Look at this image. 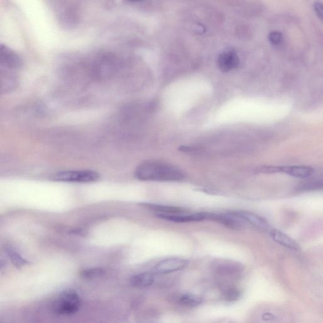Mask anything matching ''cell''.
Instances as JSON below:
<instances>
[{
  "mask_svg": "<svg viewBox=\"0 0 323 323\" xmlns=\"http://www.w3.org/2000/svg\"><path fill=\"white\" fill-rule=\"evenodd\" d=\"M314 10L316 11L317 16H319V17L322 19V7L321 4L319 3H316V4H314Z\"/></svg>",
  "mask_w": 323,
  "mask_h": 323,
  "instance_id": "obj_19",
  "label": "cell"
},
{
  "mask_svg": "<svg viewBox=\"0 0 323 323\" xmlns=\"http://www.w3.org/2000/svg\"><path fill=\"white\" fill-rule=\"evenodd\" d=\"M104 274V270L100 268L87 269L81 273L82 276L87 278V279L100 277Z\"/></svg>",
  "mask_w": 323,
  "mask_h": 323,
  "instance_id": "obj_15",
  "label": "cell"
},
{
  "mask_svg": "<svg viewBox=\"0 0 323 323\" xmlns=\"http://www.w3.org/2000/svg\"><path fill=\"white\" fill-rule=\"evenodd\" d=\"M145 207L151 210L157 211L160 213L177 214L185 213V210L176 206H165L160 205H153V204H144Z\"/></svg>",
  "mask_w": 323,
  "mask_h": 323,
  "instance_id": "obj_13",
  "label": "cell"
},
{
  "mask_svg": "<svg viewBox=\"0 0 323 323\" xmlns=\"http://www.w3.org/2000/svg\"><path fill=\"white\" fill-rule=\"evenodd\" d=\"M263 318L266 321H269V320H274L276 318V317L271 313H265L263 315Z\"/></svg>",
  "mask_w": 323,
  "mask_h": 323,
  "instance_id": "obj_20",
  "label": "cell"
},
{
  "mask_svg": "<svg viewBox=\"0 0 323 323\" xmlns=\"http://www.w3.org/2000/svg\"><path fill=\"white\" fill-rule=\"evenodd\" d=\"M154 276L151 273L144 272L134 275L131 278V284L136 287H149L154 282Z\"/></svg>",
  "mask_w": 323,
  "mask_h": 323,
  "instance_id": "obj_11",
  "label": "cell"
},
{
  "mask_svg": "<svg viewBox=\"0 0 323 323\" xmlns=\"http://www.w3.org/2000/svg\"><path fill=\"white\" fill-rule=\"evenodd\" d=\"M52 179L56 181L89 183L99 179V174L93 171H67L55 174Z\"/></svg>",
  "mask_w": 323,
  "mask_h": 323,
  "instance_id": "obj_3",
  "label": "cell"
},
{
  "mask_svg": "<svg viewBox=\"0 0 323 323\" xmlns=\"http://www.w3.org/2000/svg\"><path fill=\"white\" fill-rule=\"evenodd\" d=\"M189 264L186 259L180 258H170L158 262L153 268L155 274L164 275L179 271Z\"/></svg>",
  "mask_w": 323,
  "mask_h": 323,
  "instance_id": "obj_5",
  "label": "cell"
},
{
  "mask_svg": "<svg viewBox=\"0 0 323 323\" xmlns=\"http://www.w3.org/2000/svg\"><path fill=\"white\" fill-rule=\"evenodd\" d=\"M224 295L227 301H234L240 298V292L237 288L231 286V287H227L225 288Z\"/></svg>",
  "mask_w": 323,
  "mask_h": 323,
  "instance_id": "obj_14",
  "label": "cell"
},
{
  "mask_svg": "<svg viewBox=\"0 0 323 323\" xmlns=\"http://www.w3.org/2000/svg\"><path fill=\"white\" fill-rule=\"evenodd\" d=\"M22 65L19 55L6 45L0 44V67L17 69Z\"/></svg>",
  "mask_w": 323,
  "mask_h": 323,
  "instance_id": "obj_6",
  "label": "cell"
},
{
  "mask_svg": "<svg viewBox=\"0 0 323 323\" xmlns=\"http://www.w3.org/2000/svg\"><path fill=\"white\" fill-rule=\"evenodd\" d=\"M239 58L233 50H227L222 52L218 58L219 68L224 72L234 70L239 65Z\"/></svg>",
  "mask_w": 323,
  "mask_h": 323,
  "instance_id": "obj_8",
  "label": "cell"
},
{
  "mask_svg": "<svg viewBox=\"0 0 323 323\" xmlns=\"http://www.w3.org/2000/svg\"><path fill=\"white\" fill-rule=\"evenodd\" d=\"M134 176L141 181H179L184 177V174L175 167L158 162L141 164L135 171Z\"/></svg>",
  "mask_w": 323,
  "mask_h": 323,
  "instance_id": "obj_1",
  "label": "cell"
},
{
  "mask_svg": "<svg viewBox=\"0 0 323 323\" xmlns=\"http://www.w3.org/2000/svg\"><path fill=\"white\" fill-rule=\"evenodd\" d=\"M233 213L241 219L245 223L250 224L257 229L263 231H267L270 229L268 222L255 213L247 211H233Z\"/></svg>",
  "mask_w": 323,
  "mask_h": 323,
  "instance_id": "obj_7",
  "label": "cell"
},
{
  "mask_svg": "<svg viewBox=\"0 0 323 323\" xmlns=\"http://www.w3.org/2000/svg\"><path fill=\"white\" fill-rule=\"evenodd\" d=\"M158 218L165 221L184 223V222H200L206 219L205 213H196L192 214L177 213H159L157 215Z\"/></svg>",
  "mask_w": 323,
  "mask_h": 323,
  "instance_id": "obj_9",
  "label": "cell"
},
{
  "mask_svg": "<svg viewBox=\"0 0 323 323\" xmlns=\"http://www.w3.org/2000/svg\"><path fill=\"white\" fill-rule=\"evenodd\" d=\"M270 237L279 245L293 251H298L300 249L299 246L294 240L279 230L272 229L270 231Z\"/></svg>",
  "mask_w": 323,
  "mask_h": 323,
  "instance_id": "obj_10",
  "label": "cell"
},
{
  "mask_svg": "<svg viewBox=\"0 0 323 323\" xmlns=\"http://www.w3.org/2000/svg\"><path fill=\"white\" fill-rule=\"evenodd\" d=\"M262 173H284L298 178L305 179L314 173L313 169L306 166L266 167L261 169Z\"/></svg>",
  "mask_w": 323,
  "mask_h": 323,
  "instance_id": "obj_4",
  "label": "cell"
},
{
  "mask_svg": "<svg viewBox=\"0 0 323 323\" xmlns=\"http://www.w3.org/2000/svg\"><path fill=\"white\" fill-rule=\"evenodd\" d=\"M10 258L11 259L12 263L14 264V265L20 268L22 266L24 265L26 263V261L24 259L22 258L17 253L15 252L14 251H9Z\"/></svg>",
  "mask_w": 323,
  "mask_h": 323,
  "instance_id": "obj_16",
  "label": "cell"
},
{
  "mask_svg": "<svg viewBox=\"0 0 323 323\" xmlns=\"http://www.w3.org/2000/svg\"><path fill=\"white\" fill-rule=\"evenodd\" d=\"M130 1H132V2H139V1H142V0H130Z\"/></svg>",
  "mask_w": 323,
  "mask_h": 323,
  "instance_id": "obj_21",
  "label": "cell"
},
{
  "mask_svg": "<svg viewBox=\"0 0 323 323\" xmlns=\"http://www.w3.org/2000/svg\"><path fill=\"white\" fill-rule=\"evenodd\" d=\"M269 40L273 45L278 46V45L281 44L283 41L282 34L279 32H274L270 34Z\"/></svg>",
  "mask_w": 323,
  "mask_h": 323,
  "instance_id": "obj_17",
  "label": "cell"
},
{
  "mask_svg": "<svg viewBox=\"0 0 323 323\" xmlns=\"http://www.w3.org/2000/svg\"><path fill=\"white\" fill-rule=\"evenodd\" d=\"M319 187H322L321 181H314L311 182H308V183L304 184L301 186L302 190H313L314 189H319Z\"/></svg>",
  "mask_w": 323,
  "mask_h": 323,
  "instance_id": "obj_18",
  "label": "cell"
},
{
  "mask_svg": "<svg viewBox=\"0 0 323 323\" xmlns=\"http://www.w3.org/2000/svg\"><path fill=\"white\" fill-rule=\"evenodd\" d=\"M177 301L181 305L191 307V308H195V307L198 306L202 303V299L190 293H183V294L179 295L177 298Z\"/></svg>",
  "mask_w": 323,
  "mask_h": 323,
  "instance_id": "obj_12",
  "label": "cell"
},
{
  "mask_svg": "<svg viewBox=\"0 0 323 323\" xmlns=\"http://www.w3.org/2000/svg\"><path fill=\"white\" fill-rule=\"evenodd\" d=\"M81 299L75 290H67L58 297L54 305L56 313L60 315H71L76 313L80 309Z\"/></svg>",
  "mask_w": 323,
  "mask_h": 323,
  "instance_id": "obj_2",
  "label": "cell"
}]
</instances>
